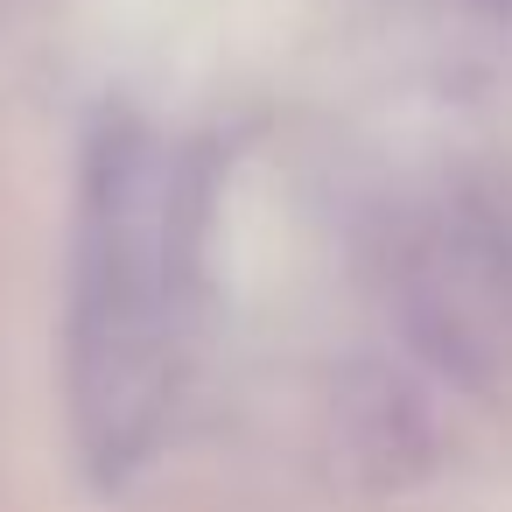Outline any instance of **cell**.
<instances>
[{"label":"cell","instance_id":"obj_2","mask_svg":"<svg viewBox=\"0 0 512 512\" xmlns=\"http://www.w3.org/2000/svg\"><path fill=\"white\" fill-rule=\"evenodd\" d=\"M400 309H407V330L456 372L477 379L484 358L505 351V330H512V281L498 267V253H484L477 232L463 225H435L414 253H407V274H400Z\"/></svg>","mask_w":512,"mask_h":512},{"label":"cell","instance_id":"obj_1","mask_svg":"<svg viewBox=\"0 0 512 512\" xmlns=\"http://www.w3.org/2000/svg\"><path fill=\"white\" fill-rule=\"evenodd\" d=\"M183 246V169L169 141L134 113H106L78 162L64 309V400L99 484L134 477L176 414Z\"/></svg>","mask_w":512,"mask_h":512}]
</instances>
